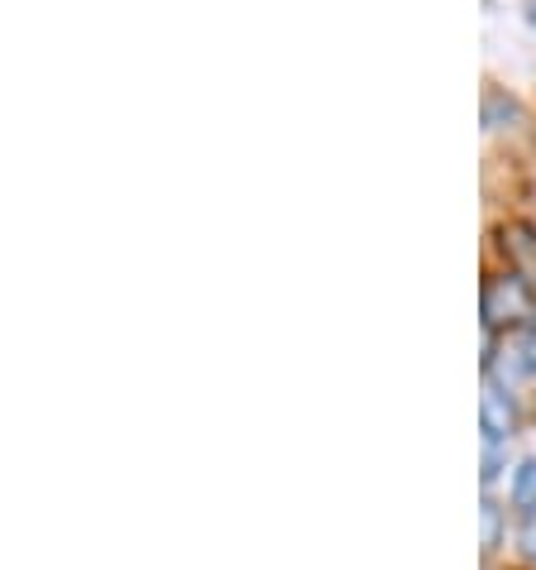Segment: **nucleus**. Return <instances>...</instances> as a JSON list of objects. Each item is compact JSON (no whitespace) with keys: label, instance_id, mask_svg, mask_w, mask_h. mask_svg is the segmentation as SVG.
<instances>
[{"label":"nucleus","instance_id":"5","mask_svg":"<svg viewBox=\"0 0 536 570\" xmlns=\"http://www.w3.org/2000/svg\"><path fill=\"white\" fill-rule=\"evenodd\" d=\"M498 542V509L494 503H484V547Z\"/></svg>","mask_w":536,"mask_h":570},{"label":"nucleus","instance_id":"1","mask_svg":"<svg viewBox=\"0 0 536 570\" xmlns=\"http://www.w3.org/2000/svg\"><path fill=\"white\" fill-rule=\"evenodd\" d=\"M536 312L532 303V293H527V283L523 278H494L484 288V322L488 326H503V322H527V316Z\"/></svg>","mask_w":536,"mask_h":570},{"label":"nucleus","instance_id":"4","mask_svg":"<svg viewBox=\"0 0 536 570\" xmlns=\"http://www.w3.org/2000/svg\"><path fill=\"white\" fill-rule=\"evenodd\" d=\"M498 465H503V441H484V484L498 480Z\"/></svg>","mask_w":536,"mask_h":570},{"label":"nucleus","instance_id":"3","mask_svg":"<svg viewBox=\"0 0 536 570\" xmlns=\"http://www.w3.org/2000/svg\"><path fill=\"white\" fill-rule=\"evenodd\" d=\"M508 499H513V509H517V513H527V518H536V455H527V461H523V465H517V470H513Z\"/></svg>","mask_w":536,"mask_h":570},{"label":"nucleus","instance_id":"6","mask_svg":"<svg viewBox=\"0 0 536 570\" xmlns=\"http://www.w3.org/2000/svg\"><path fill=\"white\" fill-rule=\"evenodd\" d=\"M527 24L536 29V0H527Z\"/></svg>","mask_w":536,"mask_h":570},{"label":"nucleus","instance_id":"2","mask_svg":"<svg viewBox=\"0 0 536 570\" xmlns=\"http://www.w3.org/2000/svg\"><path fill=\"white\" fill-rule=\"evenodd\" d=\"M479 426H484V441H508L513 426H517V407L508 399V389L488 379L484 384V403H479Z\"/></svg>","mask_w":536,"mask_h":570}]
</instances>
